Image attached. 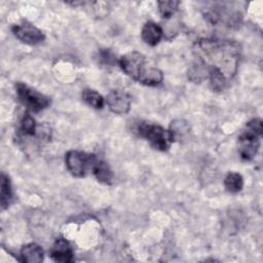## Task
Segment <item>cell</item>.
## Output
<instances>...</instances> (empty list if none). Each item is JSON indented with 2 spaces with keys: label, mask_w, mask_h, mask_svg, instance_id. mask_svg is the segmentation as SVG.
Masks as SVG:
<instances>
[{
  "label": "cell",
  "mask_w": 263,
  "mask_h": 263,
  "mask_svg": "<svg viewBox=\"0 0 263 263\" xmlns=\"http://www.w3.org/2000/svg\"><path fill=\"white\" fill-rule=\"evenodd\" d=\"M82 99L83 101L90 107L95 109H102L104 106V98L95 89L85 88L82 91Z\"/></svg>",
  "instance_id": "cell-18"
},
{
  "label": "cell",
  "mask_w": 263,
  "mask_h": 263,
  "mask_svg": "<svg viewBox=\"0 0 263 263\" xmlns=\"http://www.w3.org/2000/svg\"><path fill=\"white\" fill-rule=\"evenodd\" d=\"M90 170L92 171L93 176L100 183H103L106 185H110L112 183L113 173L106 161L96 157Z\"/></svg>",
  "instance_id": "cell-12"
},
{
  "label": "cell",
  "mask_w": 263,
  "mask_h": 263,
  "mask_svg": "<svg viewBox=\"0 0 263 263\" xmlns=\"http://www.w3.org/2000/svg\"><path fill=\"white\" fill-rule=\"evenodd\" d=\"M179 4H180V2L176 1V0L158 1L157 2L159 13L164 18H170L171 16H173V14L177 11Z\"/></svg>",
  "instance_id": "cell-19"
},
{
  "label": "cell",
  "mask_w": 263,
  "mask_h": 263,
  "mask_svg": "<svg viewBox=\"0 0 263 263\" xmlns=\"http://www.w3.org/2000/svg\"><path fill=\"white\" fill-rule=\"evenodd\" d=\"M163 35V31L159 25L153 22H147L141 32V36L143 41L150 45V46H155L158 44V42L161 40Z\"/></svg>",
  "instance_id": "cell-10"
},
{
  "label": "cell",
  "mask_w": 263,
  "mask_h": 263,
  "mask_svg": "<svg viewBox=\"0 0 263 263\" xmlns=\"http://www.w3.org/2000/svg\"><path fill=\"white\" fill-rule=\"evenodd\" d=\"M38 127L35 122V119L26 112L21 119V125H20V134L21 137H35L37 136Z\"/></svg>",
  "instance_id": "cell-16"
},
{
  "label": "cell",
  "mask_w": 263,
  "mask_h": 263,
  "mask_svg": "<svg viewBox=\"0 0 263 263\" xmlns=\"http://www.w3.org/2000/svg\"><path fill=\"white\" fill-rule=\"evenodd\" d=\"M163 80L162 72L157 68H148L140 78L139 82L147 86L159 85Z\"/></svg>",
  "instance_id": "cell-15"
},
{
  "label": "cell",
  "mask_w": 263,
  "mask_h": 263,
  "mask_svg": "<svg viewBox=\"0 0 263 263\" xmlns=\"http://www.w3.org/2000/svg\"><path fill=\"white\" fill-rule=\"evenodd\" d=\"M224 186L228 192L237 193L243 187V179L240 174L235 172H230L226 175L224 179Z\"/></svg>",
  "instance_id": "cell-17"
},
{
  "label": "cell",
  "mask_w": 263,
  "mask_h": 263,
  "mask_svg": "<svg viewBox=\"0 0 263 263\" xmlns=\"http://www.w3.org/2000/svg\"><path fill=\"white\" fill-rule=\"evenodd\" d=\"M12 199V189L9 178L2 173L1 174V190H0V205L2 210L8 208Z\"/></svg>",
  "instance_id": "cell-14"
},
{
  "label": "cell",
  "mask_w": 263,
  "mask_h": 263,
  "mask_svg": "<svg viewBox=\"0 0 263 263\" xmlns=\"http://www.w3.org/2000/svg\"><path fill=\"white\" fill-rule=\"evenodd\" d=\"M17 99L28 111L37 113L50 105V99L23 82L15 85Z\"/></svg>",
  "instance_id": "cell-4"
},
{
  "label": "cell",
  "mask_w": 263,
  "mask_h": 263,
  "mask_svg": "<svg viewBox=\"0 0 263 263\" xmlns=\"http://www.w3.org/2000/svg\"><path fill=\"white\" fill-rule=\"evenodd\" d=\"M168 132L171 134L173 142H175V141L181 142L182 140L187 138V136L189 135L190 125L184 119H176V120L172 121Z\"/></svg>",
  "instance_id": "cell-13"
},
{
  "label": "cell",
  "mask_w": 263,
  "mask_h": 263,
  "mask_svg": "<svg viewBox=\"0 0 263 263\" xmlns=\"http://www.w3.org/2000/svg\"><path fill=\"white\" fill-rule=\"evenodd\" d=\"M262 135V120L254 118L246 124L245 129L238 137V151L243 160H252L260 148V137Z\"/></svg>",
  "instance_id": "cell-2"
},
{
  "label": "cell",
  "mask_w": 263,
  "mask_h": 263,
  "mask_svg": "<svg viewBox=\"0 0 263 263\" xmlns=\"http://www.w3.org/2000/svg\"><path fill=\"white\" fill-rule=\"evenodd\" d=\"M50 257L55 262L70 263L74 261V254L69 241L63 237L58 238L50 249Z\"/></svg>",
  "instance_id": "cell-9"
},
{
  "label": "cell",
  "mask_w": 263,
  "mask_h": 263,
  "mask_svg": "<svg viewBox=\"0 0 263 263\" xmlns=\"http://www.w3.org/2000/svg\"><path fill=\"white\" fill-rule=\"evenodd\" d=\"M195 53L197 62L189 71L191 80L199 81L206 78V72L210 69L219 70L228 80L235 75L240 57V48L236 42L202 39L197 42Z\"/></svg>",
  "instance_id": "cell-1"
},
{
  "label": "cell",
  "mask_w": 263,
  "mask_h": 263,
  "mask_svg": "<svg viewBox=\"0 0 263 263\" xmlns=\"http://www.w3.org/2000/svg\"><path fill=\"white\" fill-rule=\"evenodd\" d=\"M11 31L18 40L30 45L38 44L45 38L43 32L40 29L27 21L12 26Z\"/></svg>",
  "instance_id": "cell-7"
},
{
  "label": "cell",
  "mask_w": 263,
  "mask_h": 263,
  "mask_svg": "<svg viewBox=\"0 0 263 263\" xmlns=\"http://www.w3.org/2000/svg\"><path fill=\"white\" fill-rule=\"evenodd\" d=\"M119 65L127 76L139 81L146 70V58L139 51H129L120 58Z\"/></svg>",
  "instance_id": "cell-6"
},
{
  "label": "cell",
  "mask_w": 263,
  "mask_h": 263,
  "mask_svg": "<svg viewBox=\"0 0 263 263\" xmlns=\"http://www.w3.org/2000/svg\"><path fill=\"white\" fill-rule=\"evenodd\" d=\"M130 97L123 90L112 89L106 98V103L109 109L115 114H125L130 109Z\"/></svg>",
  "instance_id": "cell-8"
},
{
  "label": "cell",
  "mask_w": 263,
  "mask_h": 263,
  "mask_svg": "<svg viewBox=\"0 0 263 263\" xmlns=\"http://www.w3.org/2000/svg\"><path fill=\"white\" fill-rule=\"evenodd\" d=\"M100 61L104 64H107V65H112L114 62H115V58L114 55L112 54V52L108 49H105V50H101L100 52Z\"/></svg>",
  "instance_id": "cell-20"
},
{
  "label": "cell",
  "mask_w": 263,
  "mask_h": 263,
  "mask_svg": "<svg viewBox=\"0 0 263 263\" xmlns=\"http://www.w3.org/2000/svg\"><path fill=\"white\" fill-rule=\"evenodd\" d=\"M137 132L141 138L146 139L154 149L159 151L167 150L173 142L170 132L158 124L140 122Z\"/></svg>",
  "instance_id": "cell-3"
},
{
  "label": "cell",
  "mask_w": 263,
  "mask_h": 263,
  "mask_svg": "<svg viewBox=\"0 0 263 263\" xmlns=\"http://www.w3.org/2000/svg\"><path fill=\"white\" fill-rule=\"evenodd\" d=\"M96 156L78 150H70L65 155V161L68 171L77 178L84 177L87 170L91 168Z\"/></svg>",
  "instance_id": "cell-5"
},
{
  "label": "cell",
  "mask_w": 263,
  "mask_h": 263,
  "mask_svg": "<svg viewBox=\"0 0 263 263\" xmlns=\"http://www.w3.org/2000/svg\"><path fill=\"white\" fill-rule=\"evenodd\" d=\"M21 261L26 263H40L43 261L44 253L42 248L35 243L30 242L25 245L21 250Z\"/></svg>",
  "instance_id": "cell-11"
}]
</instances>
